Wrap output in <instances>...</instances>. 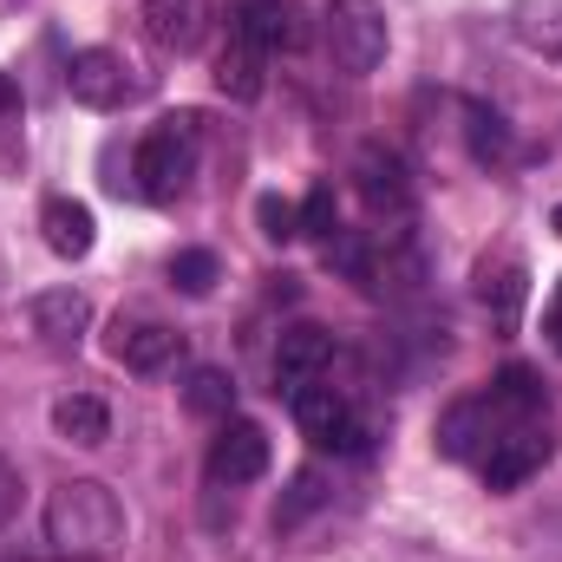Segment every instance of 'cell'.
<instances>
[{
    "label": "cell",
    "mask_w": 562,
    "mask_h": 562,
    "mask_svg": "<svg viewBox=\"0 0 562 562\" xmlns=\"http://www.w3.org/2000/svg\"><path fill=\"white\" fill-rule=\"evenodd\" d=\"M46 543L72 562H105L125 550V504L99 477H66L46 497Z\"/></svg>",
    "instance_id": "obj_1"
},
{
    "label": "cell",
    "mask_w": 562,
    "mask_h": 562,
    "mask_svg": "<svg viewBox=\"0 0 562 562\" xmlns=\"http://www.w3.org/2000/svg\"><path fill=\"white\" fill-rule=\"evenodd\" d=\"M321 40H327L334 66L360 79V72H373L386 59L393 26H386V7L380 0H327L321 7Z\"/></svg>",
    "instance_id": "obj_2"
},
{
    "label": "cell",
    "mask_w": 562,
    "mask_h": 562,
    "mask_svg": "<svg viewBox=\"0 0 562 562\" xmlns=\"http://www.w3.org/2000/svg\"><path fill=\"white\" fill-rule=\"evenodd\" d=\"M190 177H196V119L183 112V119H164V125L138 144L132 183H138V196H150V203H170V196H183Z\"/></svg>",
    "instance_id": "obj_3"
},
{
    "label": "cell",
    "mask_w": 562,
    "mask_h": 562,
    "mask_svg": "<svg viewBox=\"0 0 562 562\" xmlns=\"http://www.w3.org/2000/svg\"><path fill=\"white\" fill-rule=\"evenodd\" d=\"M294 425H301L321 451H367V425L353 419L347 393H340V386H327V380L294 386Z\"/></svg>",
    "instance_id": "obj_4"
},
{
    "label": "cell",
    "mask_w": 562,
    "mask_h": 562,
    "mask_svg": "<svg viewBox=\"0 0 562 562\" xmlns=\"http://www.w3.org/2000/svg\"><path fill=\"white\" fill-rule=\"evenodd\" d=\"M66 92H72L79 105H92V112H119L125 99H138V79H132V66H125L112 46H86V53H72V66H66Z\"/></svg>",
    "instance_id": "obj_5"
},
{
    "label": "cell",
    "mask_w": 562,
    "mask_h": 562,
    "mask_svg": "<svg viewBox=\"0 0 562 562\" xmlns=\"http://www.w3.org/2000/svg\"><path fill=\"white\" fill-rule=\"evenodd\" d=\"M353 183H360V196H367L373 216H406L413 210V170H406V157L393 144H360Z\"/></svg>",
    "instance_id": "obj_6"
},
{
    "label": "cell",
    "mask_w": 562,
    "mask_h": 562,
    "mask_svg": "<svg viewBox=\"0 0 562 562\" xmlns=\"http://www.w3.org/2000/svg\"><path fill=\"white\" fill-rule=\"evenodd\" d=\"M543 458H550V438L537 431V425H504L491 445H484V484L491 491H517L530 471H543Z\"/></svg>",
    "instance_id": "obj_7"
},
{
    "label": "cell",
    "mask_w": 562,
    "mask_h": 562,
    "mask_svg": "<svg viewBox=\"0 0 562 562\" xmlns=\"http://www.w3.org/2000/svg\"><path fill=\"white\" fill-rule=\"evenodd\" d=\"M269 471V431L249 419H229L210 445V477L216 484H256Z\"/></svg>",
    "instance_id": "obj_8"
},
{
    "label": "cell",
    "mask_w": 562,
    "mask_h": 562,
    "mask_svg": "<svg viewBox=\"0 0 562 562\" xmlns=\"http://www.w3.org/2000/svg\"><path fill=\"white\" fill-rule=\"evenodd\" d=\"M26 327L46 340V347H79L86 327H92V301L79 288H40L26 301Z\"/></svg>",
    "instance_id": "obj_9"
},
{
    "label": "cell",
    "mask_w": 562,
    "mask_h": 562,
    "mask_svg": "<svg viewBox=\"0 0 562 562\" xmlns=\"http://www.w3.org/2000/svg\"><path fill=\"white\" fill-rule=\"evenodd\" d=\"M229 33H243L262 53H294L307 40V20H301L294 0H236V26Z\"/></svg>",
    "instance_id": "obj_10"
},
{
    "label": "cell",
    "mask_w": 562,
    "mask_h": 562,
    "mask_svg": "<svg viewBox=\"0 0 562 562\" xmlns=\"http://www.w3.org/2000/svg\"><path fill=\"white\" fill-rule=\"evenodd\" d=\"M504 425H510V419L491 406V393H484V400H458V406L438 419V451H445V458H484V445H491ZM530 425H537V419H530Z\"/></svg>",
    "instance_id": "obj_11"
},
{
    "label": "cell",
    "mask_w": 562,
    "mask_h": 562,
    "mask_svg": "<svg viewBox=\"0 0 562 562\" xmlns=\"http://www.w3.org/2000/svg\"><path fill=\"white\" fill-rule=\"evenodd\" d=\"M177 353H183V334H170L157 321H119L112 327V360L132 373H164V367H177Z\"/></svg>",
    "instance_id": "obj_12"
},
{
    "label": "cell",
    "mask_w": 562,
    "mask_h": 562,
    "mask_svg": "<svg viewBox=\"0 0 562 562\" xmlns=\"http://www.w3.org/2000/svg\"><path fill=\"white\" fill-rule=\"evenodd\" d=\"M334 367V334L327 327H314V321H301V327H288L276 347V380L294 393V386H307V380H321Z\"/></svg>",
    "instance_id": "obj_13"
},
{
    "label": "cell",
    "mask_w": 562,
    "mask_h": 562,
    "mask_svg": "<svg viewBox=\"0 0 562 562\" xmlns=\"http://www.w3.org/2000/svg\"><path fill=\"white\" fill-rule=\"evenodd\" d=\"M40 236H46V249H53V256H66V262L92 256V243H99L92 210H86L79 196H46V203H40Z\"/></svg>",
    "instance_id": "obj_14"
},
{
    "label": "cell",
    "mask_w": 562,
    "mask_h": 562,
    "mask_svg": "<svg viewBox=\"0 0 562 562\" xmlns=\"http://www.w3.org/2000/svg\"><path fill=\"white\" fill-rule=\"evenodd\" d=\"M510 33L524 53L562 66V0H510Z\"/></svg>",
    "instance_id": "obj_15"
},
{
    "label": "cell",
    "mask_w": 562,
    "mask_h": 562,
    "mask_svg": "<svg viewBox=\"0 0 562 562\" xmlns=\"http://www.w3.org/2000/svg\"><path fill=\"white\" fill-rule=\"evenodd\" d=\"M53 431H59L66 445L99 451V445L112 438V406L92 400V393H66V400H53Z\"/></svg>",
    "instance_id": "obj_16"
},
{
    "label": "cell",
    "mask_w": 562,
    "mask_h": 562,
    "mask_svg": "<svg viewBox=\"0 0 562 562\" xmlns=\"http://www.w3.org/2000/svg\"><path fill=\"white\" fill-rule=\"evenodd\" d=\"M144 33L164 53H190L203 33V0H144Z\"/></svg>",
    "instance_id": "obj_17"
},
{
    "label": "cell",
    "mask_w": 562,
    "mask_h": 562,
    "mask_svg": "<svg viewBox=\"0 0 562 562\" xmlns=\"http://www.w3.org/2000/svg\"><path fill=\"white\" fill-rule=\"evenodd\" d=\"M524 294H530V281H524V262H517V256L484 262V276H477V301L491 307V321H497V327H517Z\"/></svg>",
    "instance_id": "obj_18"
},
{
    "label": "cell",
    "mask_w": 562,
    "mask_h": 562,
    "mask_svg": "<svg viewBox=\"0 0 562 562\" xmlns=\"http://www.w3.org/2000/svg\"><path fill=\"white\" fill-rule=\"evenodd\" d=\"M216 92L256 99V92H262V46H249L243 33H229V46L216 53Z\"/></svg>",
    "instance_id": "obj_19"
},
{
    "label": "cell",
    "mask_w": 562,
    "mask_h": 562,
    "mask_svg": "<svg viewBox=\"0 0 562 562\" xmlns=\"http://www.w3.org/2000/svg\"><path fill=\"white\" fill-rule=\"evenodd\" d=\"M183 406H190L196 419H229L236 380H229L223 367H190V373H183Z\"/></svg>",
    "instance_id": "obj_20"
},
{
    "label": "cell",
    "mask_w": 562,
    "mask_h": 562,
    "mask_svg": "<svg viewBox=\"0 0 562 562\" xmlns=\"http://www.w3.org/2000/svg\"><path fill=\"white\" fill-rule=\"evenodd\" d=\"M464 119H471V157H477V164H504V157L517 150L510 125H504L491 105H464Z\"/></svg>",
    "instance_id": "obj_21"
},
{
    "label": "cell",
    "mask_w": 562,
    "mask_h": 562,
    "mask_svg": "<svg viewBox=\"0 0 562 562\" xmlns=\"http://www.w3.org/2000/svg\"><path fill=\"white\" fill-rule=\"evenodd\" d=\"M327 504V484H321V471H294L288 477V497L276 504V530H294L301 517H314Z\"/></svg>",
    "instance_id": "obj_22"
},
{
    "label": "cell",
    "mask_w": 562,
    "mask_h": 562,
    "mask_svg": "<svg viewBox=\"0 0 562 562\" xmlns=\"http://www.w3.org/2000/svg\"><path fill=\"white\" fill-rule=\"evenodd\" d=\"M294 216H301V236H314V243H334V236H340V203H334V190H307V203H301Z\"/></svg>",
    "instance_id": "obj_23"
},
{
    "label": "cell",
    "mask_w": 562,
    "mask_h": 562,
    "mask_svg": "<svg viewBox=\"0 0 562 562\" xmlns=\"http://www.w3.org/2000/svg\"><path fill=\"white\" fill-rule=\"evenodd\" d=\"M327 262L347 281H373V249H367V236H353V229H340V236L327 243Z\"/></svg>",
    "instance_id": "obj_24"
},
{
    "label": "cell",
    "mask_w": 562,
    "mask_h": 562,
    "mask_svg": "<svg viewBox=\"0 0 562 562\" xmlns=\"http://www.w3.org/2000/svg\"><path fill=\"white\" fill-rule=\"evenodd\" d=\"M170 281H177L183 294H210V288H216V256H210V249H177Z\"/></svg>",
    "instance_id": "obj_25"
},
{
    "label": "cell",
    "mask_w": 562,
    "mask_h": 562,
    "mask_svg": "<svg viewBox=\"0 0 562 562\" xmlns=\"http://www.w3.org/2000/svg\"><path fill=\"white\" fill-rule=\"evenodd\" d=\"M256 216H262V236H269V243L301 236V216H294V203H281V196H262V203H256Z\"/></svg>",
    "instance_id": "obj_26"
},
{
    "label": "cell",
    "mask_w": 562,
    "mask_h": 562,
    "mask_svg": "<svg viewBox=\"0 0 562 562\" xmlns=\"http://www.w3.org/2000/svg\"><path fill=\"white\" fill-rule=\"evenodd\" d=\"M13 510H20V471L0 458V530L13 524Z\"/></svg>",
    "instance_id": "obj_27"
},
{
    "label": "cell",
    "mask_w": 562,
    "mask_h": 562,
    "mask_svg": "<svg viewBox=\"0 0 562 562\" xmlns=\"http://www.w3.org/2000/svg\"><path fill=\"white\" fill-rule=\"evenodd\" d=\"M13 105H20V92H13V79H7V72H0V119H7V112H13Z\"/></svg>",
    "instance_id": "obj_28"
},
{
    "label": "cell",
    "mask_w": 562,
    "mask_h": 562,
    "mask_svg": "<svg viewBox=\"0 0 562 562\" xmlns=\"http://www.w3.org/2000/svg\"><path fill=\"white\" fill-rule=\"evenodd\" d=\"M550 334H557V347H562V288H557V301H550Z\"/></svg>",
    "instance_id": "obj_29"
},
{
    "label": "cell",
    "mask_w": 562,
    "mask_h": 562,
    "mask_svg": "<svg viewBox=\"0 0 562 562\" xmlns=\"http://www.w3.org/2000/svg\"><path fill=\"white\" fill-rule=\"evenodd\" d=\"M550 229H557V236H562V203H557V216H550Z\"/></svg>",
    "instance_id": "obj_30"
}]
</instances>
